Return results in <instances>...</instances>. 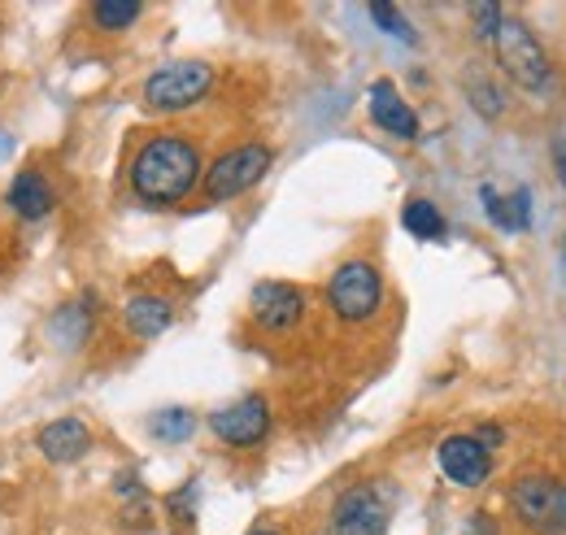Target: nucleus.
<instances>
[{"instance_id": "9b49d317", "label": "nucleus", "mask_w": 566, "mask_h": 535, "mask_svg": "<svg viewBox=\"0 0 566 535\" xmlns=\"http://www.w3.org/2000/svg\"><path fill=\"white\" fill-rule=\"evenodd\" d=\"M35 449H40V458L44 462H53V466H71L78 458H87L92 453V427L83 422V418H53V422H44L40 431H35Z\"/></svg>"}, {"instance_id": "f3484780", "label": "nucleus", "mask_w": 566, "mask_h": 535, "mask_svg": "<svg viewBox=\"0 0 566 535\" xmlns=\"http://www.w3.org/2000/svg\"><path fill=\"white\" fill-rule=\"evenodd\" d=\"M87 18H92V27L101 35H123V31H132L144 18V4L140 0H96L87 9Z\"/></svg>"}, {"instance_id": "f03ea898", "label": "nucleus", "mask_w": 566, "mask_h": 535, "mask_svg": "<svg viewBox=\"0 0 566 535\" xmlns=\"http://www.w3.org/2000/svg\"><path fill=\"white\" fill-rule=\"evenodd\" d=\"M213 87V66L206 62H170V66L153 70L144 78V109L148 114H184L192 105H201Z\"/></svg>"}, {"instance_id": "9d476101", "label": "nucleus", "mask_w": 566, "mask_h": 535, "mask_svg": "<svg viewBox=\"0 0 566 535\" xmlns=\"http://www.w3.org/2000/svg\"><path fill=\"white\" fill-rule=\"evenodd\" d=\"M436 462L444 470V479L458 487H484L493 474V453L475 436H444L436 449Z\"/></svg>"}, {"instance_id": "7ed1b4c3", "label": "nucleus", "mask_w": 566, "mask_h": 535, "mask_svg": "<svg viewBox=\"0 0 566 535\" xmlns=\"http://www.w3.org/2000/svg\"><path fill=\"white\" fill-rule=\"evenodd\" d=\"M327 305L340 323H370L384 310V274L370 262H345L327 279Z\"/></svg>"}, {"instance_id": "dca6fc26", "label": "nucleus", "mask_w": 566, "mask_h": 535, "mask_svg": "<svg viewBox=\"0 0 566 535\" xmlns=\"http://www.w3.org/2000/svg\"><path fill=\"white\" fill-rule=\"evenodd\" d=\"M480 201H484V213L493 218V227L501 231H527L532 227V209H527V192L518 188V192H510V197H501L493 183H484L480 188Z\"/></svg>"}, {"instance_id": "b1692460", "label": "nucleus", "mask_w": 566, "mask_h": 535, "mask_svg": "<svg viewBox=\"0 0 566 535\" xmlns=\"http://www.w3.org/2000/svg\"><path fill=\"white\" fill-rule=\"evenodd\" d=\"M471 532H475V535H493V523H489V514H475V523H471Z\"/></svg>"}, {"instance_id": "5701e85b", "label": "nucleus", "mask_w": 566, "mask_h": 535, "mask_svg": "<svg viewBox=\"0 0 566 535\" xmlns=\"http://www.w3.org/2000/svg\"><path fill=\"white\" fill-rule=\"evenodd\" d=\"M475 440H480V444H484V449H489V453H493L496 444H501V440H505V431H501V427H496V422H484V427H480V431H475Z\"/></svg>"}, {"instance_id": "20e7f679", "label": "nucleus", "mask_w": 566, "mask_h": 535, "mask_svg": "<svg viewBox=\"0 0 566 535\" xmlns=\"http://www.w3.org/2000/svg\"><path fill=\"white\" fill-rule=\"evenodd\" d=\"M275 166V148L271 144H240L227 148L210 170H206V201H235L244 192H253Z\"/></svg>"}, {"instance_id": "6ab92c4d", "label": "nucleus", "mask_w": 566, "mask_h": 535, "mask_svg": "<svg viewBox=\"0 0 566 535\" xmlns=\"http://www.w3.org/2000/svg\"><path fill=\"white\" fill-rule=\"evenodd\" d=\"M148 431H153L157 440H166V444H184V440L197 431V418H192L188 409H161V413L148 422Z\"/></svg>"}, {"instance_id": "0eeeda50", "label": "nucleus", "mask_w": 566, "mask_h": 535, "mask_svg": "<svg viewBox=\"0 0 566 535\" xmlns=\"http://www.w3.org/2000/svg\"><path fill=\"white\" fill-rule=\"evenodd\" d=\"M210 431L227 449H258L271 436V405L266 397H240L210 413Z\"/></svg>"}, {"instance_id": "412c9836", "label": "nucleus", "mask_w": 566, "mask_h": 535, "mask_svg": "<svg viewBox=\"0 0 566 535\" xmlns=\"http://www.w3.org/2000/svg\"><path fill=\"white\" fill-rule=\"evenodd\" d=\"M370 18H375V27H379V31H388V35H392V40H401V44H415V40H419V35H415V27L406 22V13H401L397 4H379V0H375V4H370Z\"/></svg>"}, {"instance_id": "6e6552de", "label": "nucleus", "mask_w": 566, "mask_h": 535, "mask_svg": "<svg viewBox=\"0 0 566 535\" xmlns=\"http://www.w3.org/2000/svg\"><path fill=\"white\" fill-rule=\"evenodd\" d=\"M388 496L375 483H354L349 492H340L336 510H332V532L336 535H388Z\"/></svg>"}, {"instance_id": "2eb2a0df", "label": "nucleus", "mask_w": 566, "mask_h": 535, "mask_svg": "<svg viewBox=\"0 0 566 535\" xmlns=\"http://www.w3.org/2000/svg\"><path fill=\"white\" fill-rule=\"evenodd\" d=\"M123 323H127V332L140 335V339H157L161 332H170L175 305L166 296H157V292H140V296H132L123 305Z\"/></svg>"}, {"instance_id": "4be33fe9", "label": "nucleus", "mask_w": 566, "mask_h": 535, "mask_svg": "<svg viewBox=\"0 0 566 535\" xmlns=\"http://www.w3.org/2000/svg\"><path fill=\"white\" fill-rule=\"evenodd\" d=\"M467 13H471V22H475V35H480V40H493L496 27H501V18H505L501 4H493V0H489V4H471Z\"/></svg>"}, {"instance_id": "39448f33", "label": "nucleus", "mask_w": 566, "mask_h": 535, "mask_svg": "<svg viewBox=\"0 0 566 535\" xmlns=\"http://www.w3.org/2000/svg\"><path fill=\"white\" fill-rule=\"evenodd\" d=\"M510 510L514 518L536 535L566 532V483L554 474H523L510 487Z\"/></svg>"}, {"instance_id": "ddd939ff", "label": "nucleus", "mask_w": 566, "mask_h": 535, "mask_svg": "<svg viewBox=\"0 0 566 535\" xmlns=\"http://www.w3.org/2000/svg\"><path fill=\"white\" fill-rule=\"evenodd\" d=\"M4 204H9L13 218H22V222H44V218L57 209V192H53V183L44 179V170L22 166V170L9 179Z\"/></svg>"}, {"instance_id": "423d86ee", "label": "nucleus", "mask_w": 566, "mask_h": 535, "mask_svg": "<svg viewBox=\"0 0 566 535\" xmlns=\"http://www.w3.org/2000/svg\"><path fill=\"white\" fill-rule=\"evenodd\" d=\"M496 44V62L505 66V74L527 87V92H545L549 78H554V66H549V53L541 49V40L518 22V18H501L493 35Z\"/></svg>"}, {"instance_id": "a878e982", "label": "nucleus", "mask_w": 566, "mask_h": 535, "mask_svg": "<svg viewBox=\"0 0 566 535\" xmlns=\"http://www.w3.org/2000/svg\"><path fill=\"white\" fill-rule=\"evenodd\" d=\"M563 270H566V240H563Z\"/></svg>"}, {"instance_id": "aec40b11", "label": "nucleus", "mask_w": 566, "mask_h": 535, "mask_svg": "<svg viewBox=\"0 0 566 535\" xmlns=\"http://www.w3.org/2000/svg\"><path fill=\"white\" fill-rule=\"evenodd\" d=\"M467 96H471V105H475L484 118H501V114H505V96H501V87H496L493 78L467 74Z\"/></svg>"}, {"instance_id": "393cba45", "label": "nucleus", "mask_w": 566, "mask_h": 535, "mask_svg": "<svg viewBox=\"0 0 566 535\" xmlns=\"http://www.w3.org/2000/svg\"><path fill=\"white\" fill-rule=\"evenodd\" d=\"M249 535H283V532H275V527H253Z\"/></svg>"}, {"instance_id": "1a4fd4ad", "label": "nucleus", "mask_w": 566, "mask_h": 535, "mask_svg": "<svg viewBox=\"0 0 566 535\" xmlns=\"http://www.w3.org/2000/svg\"><path fill=\"white\" fill-rule=\"evenodd\" d=\"M305 310H310L305 292H301L296 283H283V279H266V283H258V287H253V296H249V318L271 335L292 332V327L305 318Z\"/></svg>"}, {"instance_id": "f8f14e48", "label": "nucleus", "mask_w": 566, "mask_h": 535, "mask_svg": "<svg viewBox=\"0 0 566 535\" xmlns=\"http://www.w3.org/2000/svg\"><path fill=\"white\" fill-rule=\"evenodd\" d=\"M366 105H370V123H375L379 132L397 135V139H419V132H423L415 105H410V101L397 92V83H388V78L370 83Z\"/></svg>"}, {"instance_id": "a211bd4d", "label": "nucleus", "mask_w": 566, "mask_h": 535, "mask_svg": "<svg viewBox=\"0 0 566 535\" xmlns=\"http://www.w3.org/2000/svg\"><path fill=\"white\" fill-rule=\"evenodd\" d=\"M401 227L415 240H440L444 235V213L431 201H423V197H415V201H406V209H401Z\"/></svg>"}, {"instance_id": "4468645a", "label": "nucleus", "mask_w": 566, "mask_h": 535, "mask_svg": "<svg viewBox=\"0 0 566 535\" xmlns=\"http://www.w3.org/2000/svg\"><path fill=\"white\" fill-rule=\"evenodd\" d=\"M92 323H96V296L87 292V296H78L74 305H62V310L53 314V323H49V339H53V348H62V353L83 348V344H87V335H92Z\"/></svg>"}, {"instance_id": "f257e3e1", "label": "nucleus", "mask_w": 566, "mask_h": 535, "mask_svg": "<svg viewBox=\"0 0 566 535\" xmlns=\"http://www.w3.org/2000/svg\"><path fill=\"white\" fill-rule=\"evenodd\" d=\"M201 175H206V166H201L197 139L179 132L148 135L127 166L132 197L148 209H170V204L188 201L197 192Z\"/></svg>"}]
</instances>
